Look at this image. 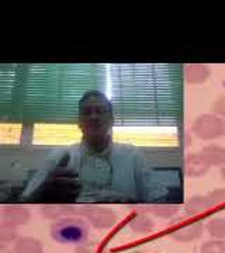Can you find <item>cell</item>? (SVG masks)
<instances>
[{
    "mask_svg": "<svg viewBox=\"0 0 225 253\" xmlns=\"http://www.w3.org/2000/svg\"><path fill=\"white\" fill-rule=\"evenodd\" d=\"M79 114L86 142L103 149L107 144L108 128L114 120L110 101L99 91H89L81 100Z\"/></svg>",
    "mask_w": 225,
    "mask_h": 253,
    "instance_id": "1",
    "label": "cell"
},
{
    "mask_svg": "<svg viewBox=\"0 0 225 253\" xmlns=\"http://www.w3.org/2000/svg\"><path fill=\"white\" fill-rule=\"evenodd\" d=\"M49 234L56 244L82 245L89 235V229L79 218L63 217L51 225Z\"/></svg>",
    "mask_w": 225,
    "mask_h": 253,
    "instance_id": "2",
    "label": "cell"
},
{
    "mask_svg": "<svg viewBox=\"0 0 225 253\" xmlns=\"http://www.w3.org/2000/svg\"><path fill=\"white\" fill-rule=\"evenodd\" d=\"M81 193V184L68 177L49 179L38 190V196L46 201H65L68 199H75Z\"/></svg>",
    "mask_w": 225,
    "mask_h": 253,
    "instance_id": "3",
    "label": "cell"
},
{
    "mask_svg": "<svg viewBox=\"0 0 225 253\" xmlns=\"http://www.w3.org/2000/svg\"><path fill=\"white\" fill-rule=\"evenodd\" d=\"M191 132L203 141H214L225 135V120L213 113L198 116L191 124Z\"/></svg>",
    "mask_w": 225,
    "mask_h": 253,
    "instance_id": "4",
    "label": "cell"
},
{
    "mask_svg": "<svg viewBox=\"0 0 225 253\" xmlns=\"http://www.w3.org/2000/svg\"><path fill=\"white\" fill-rule=\"evenodd\" d=\"M206 232V225L198 219H189V221H180V224L173 228L171 232V238L180 244H190L201 239Z\"/></svg>",
    "mask_w": 225,
    "mask_h": 253,
    "instance_id": "5",
    "label": "cell"
},
{
    "mask_svg": "<svg viewBox=\"0 0 225 253\" xmlns=\"http://www.w3.org/2000/svg\"><path fill=\"white\" fill-rule=\"evenodd\" d=\"M82 214L90 222V225L97 228V229H108L117 222V217L113 211L106 208L90 207L85 208Z\"/></svg>",
    "mask_w": 225,
    "mask_h": 253,
    "instance_id": "6",
    "label": "cell"
},
{
    "mask_svg": "<svg viewBox=\"0 0 225 253\" xmlns=\"http://www.w3.org/2000/svg\"><path fill=\"white\" fill-rule=\"evenodd\" d=\"M184 210H186L187 217L198 219V221L201 218L208 217L211 212L216 211L207 196H194V197L189 199L184 206Z\"/></svg>",
    "mask_w": 225,
    "mask_h": 253,
    "instance_id": "7",
    "label": "cell"
},
{
    "mask_svg": "<svg viewBox=\"0 0 225 253\" xmlns=\"http://www.w3.org/2000/svg\"><path fill=\"white\" fill-rule=\"evenodd\" d=\"M211 169V165L206 161V158L201 155V152L190 154L186 158V173L189 177H203L206 176Z\"/></svg>",
    "mask_w": 225,
    "mask_h": 253,
    "instance_id": "8",
    "label": "cell"
},
{
    "mask_svg": "<svg viewBox=\"0 0 225 253\" xmlns=\"http://www.w3.org/2000/svg\"><path fill=\"white\" fill-rule=\"evenodd\" d=\"M3 222H7L13 226L26 225L31 219V214L26 207L21 206H10L1 211Z\"/></svg>",
    "mask_w": 225,
    "mask_h": 253,
    "instance_id": "9",
    "label": "cell"
},
{
    "mask_svg": "<svg viewBox=\"0 0 225 253\" xmlns=\"http://www.w3.org/2000/svg\"><path fill=\"white\" fill-rule=\"evenodd\" d=\"M211 69L206 63H190L184 66V79L189 84H203L208 81Z\"/></svg>",
    "mask_w": 225,
    "mask_h": 253,
    "instance_id": "10",
    "label": "cell"
},
{
    "mask_svg": "<svg viewBox=\"0 0 225 253\" xmlns=\"http://www.w3.org/2000/svg\"><path fill=\"white\" fill-rule=\"evenodd\" d=\"M14 253H44L43 242L34 236H18L13 244Z\"/></svg>",
    "mask_w": 225,
    "mask_h": 253,
    "instance_id": "11",
    "label": "cell"
},
{
    "mask_svg": "<svg viewBox=\"0 0 225 253\" xmlns=\"http://www.w3.org/2000/svg\"><path fill=\"white\" fill-rule=\"evenodd\" d=\"M201 155L206 158L211 168H223L225 165V146L217 144H208L206 146H203V149L200 151Z\"/></svg>",
    "mask_w": 225,
    "mask_h": 253,
    "instance_id": "12",
    "label": "cell"
},
{
    "mask_svg": "<svg viewBox=\"0 0 225 253\" xmlns=\"http://www.w3.org/2000/svg\"><path fill=\"white\" fill-rule=\"evenodd\" d=\"M130 228L134 231L135 234H141V235H146L151 234L155 228V224L151 218H148L144 214H138L133 217V219L130 221Z\"/></svg>",
    "mask_w": 225,
    "mask_h": 253,
    "instance_id": "13",
    "label": "cell"
},
{
    "mask_svg": "<svg viewBox=\"0 0 225 253\" xmlns=\"http://www.w3.org/2000/svg\"><path fill=\"white\" fill-rule=\"evenodd\" d=\"M206 231L213 239L225 241V218H210L206 224Z\"/></svg>",
    "mask_w": 225,
    "mask_h": 253,
    "instance_id": "14",
    "label": "cell"
},
{
    "mask_svg": "<svg viewBox=\"0 0 225 253\" xmlns=\"http://www.w3.org/2000/svg\"><path fill=\"white\" fill-rule=\"evenodd\" d=\"M17 226H13L7 222L0 224V242L1 244H10L17 241Z\"/></svg>",
    "mask_w": 225,
    "mask_h": 253,
    "instance_id": "15",
    "label": "cell"
},
{
    "mask_svg": "<svg viewBox=\"0 0 225 253\" xmlns=\"http://www.w3.org/2000/svg\"><path fill=\"white\" fill-rule=\"evenodd\" d=\"M208 200L211 201L216 211L225 210V189H216L207 194Z\"/></svg>",
    "mask_w": 225,
    "mask_h": 253,
    "instance_id": "16",
    "label": "cell"
},
{
    "mask_svg": "<svg viewBox=\"0 0 225 253\" xmlns=\"http://www.w3.org/2000/svg\"><path fill=\"white\" fill-rule=\"evenodd\" d=\"M200 253H225V241L210 239L200 246Z\"/></svg>",
    "mask_w": 225,
    "mask_h": 253,
    "instance_id": "17",
    "label": "cell"
},
{
    "mask_svg": "<svg viewBox=\"0 0 225 253\" xmlns=\"http://www.w3.org/2000/svg\"><path fill=\"white\" fill-rule=\"evenodd\" d=\"M151 210H152L158 217L163 218L173 217V215L179 211L178 206H172V204H159V206H153Z\"/></svg>",
    "mask_w": 225,
    "mask_h": 253,
    "instance_id": "18",
    "label": "cell"
},
{
    "mask_svg": "<svg viewBox=\"0 0 225 253\" xmlns=\"http://www.w3.org/2000/svg\"><path fill=\"white\" fill-rule=\"evenodd\" d=\"M211 113L216 114L220 118L225 120V96H221L220 99H217L213 106H211Z\"/></svg>",
    "mask_w": 225,
    "mask_h": 253,
    "instance_id": "19",
    "label": "cell"
},
{
    "mask_svg": "<svg viewBox=\"0 0 225 253\" xmlns=\"http://www.w3.org/2000/svg\"><path fill=\"white\" fill-rule=\"evenodd\" d=\"M75 253H93L91 252V248H89L88 245H79L78 248H76V251Z\"/></svg>",
    "mask_w": 225,
    "mask_h": 253,
    "instance_id": "20",
    "label": "cell"
},
{
    "mask_svg": "<svg viewBox=\"0 0 225 253\" xmlns=\"http://www.w3.org/2000/svg\"><path fill=\"white\" fill-rule=\"evenodd\" d=\"M221 179L225 181V165L221 168Z\"/></svg>",
    "mask_w": 225,
    "mask_h": 253,
    "instance_id": "21",
    "label": "cell"
},
{
    "mask_svg": "<svg viewBox=\"0 0 225 253\" xmlns=\"http://www.w3.org/2000/svg\"><path fill=\"white\" fill-rule=\"evenodd\" d=\"M224 89H225V79H224Z\"/></svg>",
    "mask_w": 225,
    "mask_h": 253,
    "instance_id": "22",
    "label": "cell"
},
{
    "mask_svg": "<svg viewBox=\"0 0 225 253\" xmlns=\"http://www.w3.org/2000/svg\"><path fill=\"white\" fill-rule=\"evenodd\" d=\"M13 253H14V252H13Z\"/></svg>",
    "mask_w": 225,
    "mask_h": 253,
    "instance_id": "23",
    "label": "cell"
}]
</instances>
